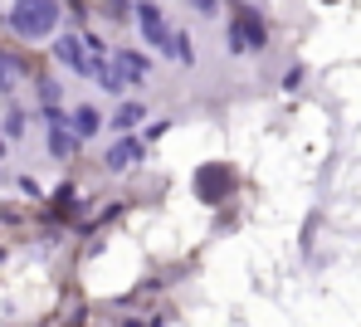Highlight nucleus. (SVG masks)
Returning <instances> with one entry per match:
<instances>
[{
  "instance_id": "obj_1",
  "label": "nucleus",
  "mask_w": 361,
  "mask_h": 327,
  "mask_svg": "<svg viewBox=\"0 0 361 327\" xmlns=\"http://www.w3.org/2000/svg\"><path fill=\"white\" fill-rule=\"evenodd\" d=\"M59 15H63L59 0H15V10H10V30L25 35V39H44V35H54Z\"/></svg>"
},
{
  "instance_id": "obj_2",
  "label": "nucleus",
  "mask_w": 361,
  "mask_h": 327,
  "mask_svg": "<svg viewBox=\"0 0 361 327\" xmlns=\"http://www.w3.org/2000/svg\"><path fill=\"white\" fill-rule=\"evenodd\" d=\"M54 54H59L68 68H78V73H108V68H103V59H98V44H93L88 35H63Z\"/></svg>"
},
{
  "instance_id": "obj_3",
  "label": "nucleus",
  "mask_w": 361,
  "mask_h": 327,
  "mask_svg": "<svg viewBox=\"0 0 361 327\" xmlns=\"http://www.w3.org/2000/svg\"><path fill=\"white\" fill-rule=\"evenodd\" d=\"M230 44H235V54H254V49H264V20L240 5V15H235V25H230Z\"/></svg>"
},
{
  "instance_id": "obj_4",
  "label": "nucleus",
  "mask_w": 361,
  "mask_h": 327,
  "mask_svg": "<svg viewBox=\"0 0 361 327\" xmlns=\"http://www.w3.org/2000/svg\"><path fill=\"white\" fill-rule=\"evenodd\" d=\"M230 186H235V171H230V166H200V171H195V191H200V200L230 196Z\"/></svg>"
},
{
  "instance_id": "obj_5",
  "label": "nucleus",
  "mask_w": 361,
  "mask_h": 327,
  "mask_svg": "<svg viewBox=\"0 0 361 327\" xmlns=\"http://www.w3.org/2000/svg\"><path fill=\"white\" fill-rule=\"evenodd\" d=\"M142 30H147L152 44H166V25H161V15H157L152 5H142Z\"/></svg>"
},
{
  "instance_id": "obj_6",
  "label": "nucleus",
  "mask_w": 361,
  "mask_h": 327,
  "mask_svg": "<svg viewBox=\"0 0 361 327\" xmlns=\"http://www.w3.org/2000/svg\"><path fill=\"white\" fill-rule=\"evenodd\" d=\"M73 132H78V137H93V132H98V108H78V113H73Z\"/></svg>"
},
{
  "instance_id": "obj_7",
  "label": "nucleus",
  "mask_w": 361,
  "mask_h": 327,
  "mask_svg": "<svg viewBox=\"0 0 361 327\" xmlns=\"http://www.w3.org/2000/svg\"><path fill=\"white\" fill-rule=\"evenodd\" d=\"M127 161H137V142H118V147L108 152V166H113V171H122Z\"/></svg>"
},
{
  "instance_id": "obj_8",
  "label": "nucleus",
  "mask_w": 361,
  "mask_h": 327,
  "mask_svg": "<svg viewBox=\"0 0 361 327\" xmlns=\"http://www.w3.org/2000/svg\"><path fill=\"white\" fill-rule=\"evenodd\" d=\"M137 118H142V108H122V113H118V128H127V123H137Z\"/></svg>"
},
{
  "instance_id": "obj_9",
  "label": "nucleus",
  "mask_w": 361,
  "mask_h": 327,
  "mask_svg": "<svg viewBox=\"0 0 361 327\" xmlns=\"http://www.w3.org/2000/svg\"><path fill=\"white\" fill-rule=\"evenodd\" d=\"M190 5H195L200 15H215V10H220V0H190Z\"/></svg>"
}]
</instances>
